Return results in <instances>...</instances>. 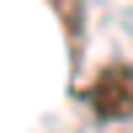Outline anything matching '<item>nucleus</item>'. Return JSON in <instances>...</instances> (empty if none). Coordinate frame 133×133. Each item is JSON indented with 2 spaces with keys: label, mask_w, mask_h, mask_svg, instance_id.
Wrapping results in <instances>:
<instances>
[{
  "label": "nucleus",
  "mask_w": 133,
  "mask_h": 133,
  "mask_svg": "<svg viewBox=\"0 0 133 133\" xmlns=\"http://www.w3.org/2000/svg\"><path fill=\"white\" fill-rule=\"evenodd\" d=\"M96 117H128L133 112V64H107L85 91Z\"/></svg>",
  "instance_id": "obj_1"
}]
</instances>
